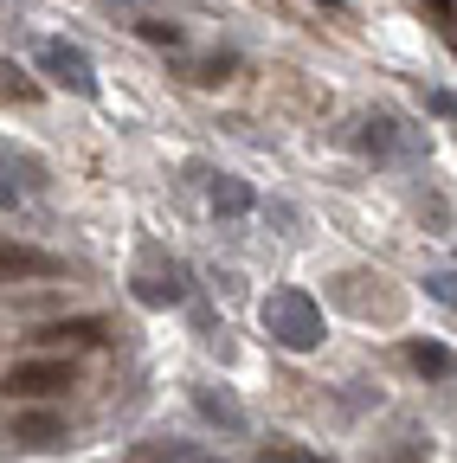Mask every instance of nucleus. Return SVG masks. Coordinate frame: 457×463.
Here are the masks:
<instances>
[{"instance_id": "nucleus-17", "label": "nucleus", "mask_w": 457, "mask_h": 463, "mask_svg": "<svg viewBox=\"0 0 457 463\" xmlns=\"http://www.w3.org/2000/svg\"><path fill=\"white\" fill-rule=\"evenodd\" d=\"M316 7H341V0H316Z\"/></svg>"}, {"instance_id": "nucleus-4", "label": "nucleus", "mask_w": 457, "mask_h": 463, "mask_svg": "<svg viewBox=\"0 0 457 463\" xmlns=\"http://www.w3.org/2000/svg\"><path fill=\"white\" fill-rule=\"evenodd\" d=\"M187 297V283H181V264H142L136 270V303H148V309H167V303H181Z\"/></svg>"}, {"instance_id": "nucleus-7", "label": "nucleus", "mask_w": 457, "mask_h": 463, "mask_svg": "<svg viewBox=\"0 0 457 463\" xmlns=\"http://www.w3.org/2000/svg\"><path fill=\"white\" fill-rule=\"evenodd\" d=\"M194 405H200V419H206V425H225L233 438L245 431V405L225 392V386H219V392H213V386H200V392H194Z\"/></svg>"}, {"instance_id": "nucleus-16", "label": "nucleus", "mask_w": 457, "mask_h": 463, "mask_svg": "<svg viewBox=\"0 0 457 463\" xmlns=\"http://www.w3.org/2000/svg\"><path fill=\"white\" fill-rule=\"evenodd\" d=\"M425 103H432V109H438V116H457V97H451V90H432V97H425Z\"/></svg>"}, {"instance_id": "nucleus-12", "label": "nucleus", "mask_w": 457, "mask_h": 463, "mask_svg": "<svg viewBox=\"0 0 457 463\" xmlns=\"http://www.w3.org/2000/svg\"><path fill=\"white\" fill-rule=\"evenodd\" d=\"M136 33H142L148 45H181V26H175V20H161V14H148V20H136Z\"/></svg>"}, {"instance_id": "nucleus-13", "label": "nucleus", "mask_w": 457, "mask_h": 463, "mask_svg": "<svg viewBox=\"0 0 457 463\" xmlns=\"http://www.w3.org/2000/svg\"><path fill=\"white\" fill-rule=\"evenodd\" d=\"M129 463H187V450H175V444H142Z\"/></svg>"}, {"instance_id": "nucleus-14", "label": "nucleus", "mask_w": 457, "mask_h": 463, "mask_svg": "<svg viewBox=\"0 0 457 463\" xmlns=\"http://www.w3.org/2000/svg\"><path fill=\"white\" fill-rule=\"evenodd\" d=\"M425 289H432V297H438V303H451V309H457V277H451V270H438V277H425Z\"/></svg>"}, {"instance_id": "nucleus-8", "label": "nucleus", "mask_w": 457, "mask_h": 463, "mask_svg": "<svg viewBox=\"0 0 457 463\" xmlns=\"http://www.w3.org/2000/svg\"><path fill=\"white\" fill-rule=\"evenodd\" d=\"M252 206H258V194L245 181H233V174H219V181H213V213L219 219H245Z\"/></svg>"}, {"instance_id": "nucleus-5", "label": "nucleus", "mask_w": 457, "mask_h": 463, "mask_svg": "<svg viewBox=\"0 0 457 463\" xmlns=\"http://www.w3.org/2000/svg\"><path fill=\"white\" fill-rule=\"evenodd\" d=\"M7 438H14V450H45V444L65 438V419L59 412H14L7 419Z\"/></svg>"}, {"instance_id": "nucleus-6", "label": "nucleus", "mask_w": 457, "mask_h": 463, "mask_svg": "<svg viewBox=\"0 0 457 463\" xmlns=\"http://www.w3.org/2000/svg\"><path fill=\"white\" fill-rule=\"evenodd\" d=\"M361 148H367L374 161H393V155H419V136H399L393 116H374L367 136H361Z\"/></svg>"}, {"instance_id": "nucleus-11", "label": "nucleus", "mask_w": 457, "mask_h": 463, "mask_svg": "<svg viewBox=\"0 0 457 463\" xmlns=\"http://www.w3.org/2000/svg\"><path fill=\"white\" fill-rule=\"evenodd\" d=\"M0 264H7V277H52V270H59L52 258H39V251H20V245H7V258H0Z\"/></svg>"}, {"instance_id": "nucleus-3", "label": "nucleus", "mask_w": 457, "mask_h": 463, "mask_svg": "<svg viewBox=\"0 0 457 463\" xmlns=\"http://www.w3.org/2000/svg\"><path fill=\"white\" fill-rule=\"evenodd\" d=\"M39 65L59 78L65 90H78V97H97V71H90V58L78 52V45H65V39H45L39 45Z\"/></svg>"}, {"instance_id": "nucleus-15", "label": "nucleus", "mask_w": 457, "mask_h": 463, "mask_svg": "<svg viewBox=\"0 0 457 463\" xmlns=\"http://www.w3.org/2000/svg\"><path fill=\"white\" fill-rule=\"evenodd\" d=\"M258 463H316V457H309V450H283V444H271Z\"/></svg>"}, {"instance_id": "nucleus-1", "label": "nucleus", "mask_w": 457, "mask_h": 463, "mask_svg": "<svg viewBox=\"0 0 457 463\" xmlns=\"http://www.w3.org/2000/svg\"><path fill=\"white\" fill-rule=\"evenodd\" d=\"M258 316H264V335L283 341V347H297V354H309V347L322 341V309H316L309 289H271Z\"/></svg>"}, {"instance_id": "nucleus-10", "label": "nucleus", "mask_w": 457, "mask_h": 463, "mask_svg": "<svg viewBox=\"0 0 457 463\" xmlns=\"http://www.w3.org/2000/svg\"><path fill=\"white\" fill-rule=\"evenodd\" d=\"M406 361H413L419 373H432V380H457V354H451V347H438V341H413Z\"/></svg>"}, {"instance_id": "nucleus-2", "label": "nucleus", "mask_w": 457, "mask_h": 463, "mask_svg": "<svg viewBox=\"0 0 457 463\" xmlns=\"http://www.w3.org/2000/svg\"><path fill=\"white\" fill-rule=\"evenodd\" d=\"M71 380H78V367L65 354H33V361L7 367V392H20V399H52V392H65Z\"/></svg>"}, {"instance_id": "nucleus-9", "label": "nucleus", "mask_w": 457, "mask_h": 463, "mask_svg": "<svg viewBox=\"0 0 457 463\" xmlns=\"http://www.w3.org/2000/svg\"><path fill=\"white\" fill-rule=\"evenodd\" d=\"M39 335H45L52 347H65V341H78V347H97V341H103V322H97V316H71V322H45Z\"/></svg>"}]
</instances>
